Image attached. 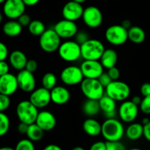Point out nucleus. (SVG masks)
I'll return each instance as SVG.
<instances>
[{"label":"nucleus","instance_id":"obj_1","mask_svg":"<svg viewBox=\"0 0 150 150\" xmlns=\"http://www.w3.org/2000/svg\"><path fill=\"white\" fill-rule=\"evenodd\" d=\"M125 133L124 125L116 118L107 119L102 124L101 134L106 142L120 141Z\"/></svg>","mask_w":150,"mask_h":150},{"label":"nucleus","instance_id":"obj_2","mask_svg":"<svg viewBox=\"0 0 150 150\" xmlns=\"http://www.w3.org/2000/svg\"><path fill=\"white\" fill-rule=\"evenodd\" d=\"M105 49L100 40L90 38L81 45V58L83 60H100Z\"/></svg>","mask_w":150,"mask_h":150},{"label":"nucleus","instance_id":"obj_3","mask_svg":"<svg viewBox=\"0 0 150 150\" xmlns=\"http://www.w3.org/2000/svg\"><path fill=\"white\" fill-rule=\"evenodd\" d=\"M81 90L87 99L99 100L105 95V87L96 79H83L81 83Z\"/></svg>","mask_w":150,"mask_h":150},{"label":"nucleus","instance_id":"obj_4","mask_svg":"<svg viewBox=\"0 0 150 150\" xmlns=\"http://www.w3.org/2000/svg\"><path fill=\"white\" fill-rule=\"evenodd\" d=\"M38 113V108L29 100L21 101L16 106V115L21 122L28 125L35 123Z\"/></svg>","mask_w":150,"mask_h":150},{"label":"nucleus","instance_id":"obj_5","mask_svg":"<svg viewBox=\"0 0 150 150\" xmlns=\"http://www.w3.org/2000/svg\"><path fill=\"white\" fill-rule=\"evenodd\" d=\"M58 53L60 58L67 62H74L81 58V45L75 40H67L61 43Z\"/></svg>","mask_w":150,"mask_h":150},{"label":"nucleus","instance_id":"obj_6","mask_svg":"<svg viewBox=\"0 0 150 150\" xmlns=\"http://www.w3.org/2000/svg\"><path fill=\"white\" fill-rule=\"evenodd\" d=\"M105 94L116 101H125L130 96V88L125 82L112 81L105 88Z\"/></svg>","mask_w":150,"mask_h":150},{"label":"nucleus","instance_id":"obj_7","mask_svg":"<svg viewBox=\"0 0 150 150\" xmlns=\"http://www.w3.org/2000/svg\"><path fill=\"white\" fill-rule=\"evenodd\" d=\"M39 45L41 49L46 53L58 51L61 45V38L53 29H48L40 36Z\"/></svg>","mask_w":150,"mask_h":150},{"label":"nucleus","instance_id":"obj_8","mask_svg":"<svg viewBox=\"0 0 150 150\" xmlns=\"http://www.w3.org/2000/svg\"><path fill=\"white\" fill-rule=\"evenodd\" d=\"M105 38L111 45H123L128 40V30L121 24L112 25L105 30Z\"/></svg>","mask_w":150,"mask_h":150},{"label":"nucleus","instance_id":"obj_9","mask_svg":"<svg viewBox=\"0 0 150 150\" xmlns=\"http://www.w3.org/2000/svg\"><path fill=\"white\" fill-rule=\"evenodd\" d=\"M60 79L67 86H75L81 84L84 77L80 67L70 65L63 69L60 74Z\"/></svg>","mask_w":150,"mask_h":150},{"label":"nucleus","instance_id":"obj_10","mask_svg":"<svg viewBox=\"0 0 150 150\" xmlns=\"http://www.w3.org/2000/svg\"><path fill=\"white\" fill-rule=\"evenodd\" d=\"M82 19L88 27L96 29L103 23V17L101 10L95 6H89L83 10Z\"/></svg>","mask_w":150,"mask_h":150},{"label":"nucleus","instance_id":"obj_11","mask_svg":"<svg viewBox=\"0 0 150 150\" xmlns=\"http://www.w3.org/2000/svg\"><path fill=\"white\" fill-rule=\"evenodd\" d=\"M26 7L23 0H6L3 5V13L7 18L16 20L25 13Z\"/></svg>","mask_w":150,"mask_h":150},{"label":"nucleus","instance_id":"obj_12","mask_svg":"<svg viewBox=\"0 0 150 150\" xmlns=\"http://www.w3.org/2000/svg\"><path fill=\"white\" fill-rule=\"evenodd\" d=\"M139 114V105L132 100H125L120 105L118 115L120 120L125 123H132L136 120Z\"/></svg>","mask_w":150,"mask_h":150},{"label":"nucleus","instance_id":"obj_13","mask_svg":"<svg viewBox=\"0 0 150 150\" xmlns=\"http://www.w3.org/2000/svg\"><path fill=\"white\" fill-rule=\"evenodd\" d=\"M80 67L84 79H98L104 72L100 60H83Z\"/></svg>","mask_w":150,"mask_h":150},{"label":"nucleus","instance_id":"obj_14","mask_svg":"<svg viewBox=\"0 0 150 150\" xmlns=\"http://www.w3.org/2000/svg\"><path fill=\"white\" fill-rule=\"evenodd\" d=\"M54 29L61 39H70L75 37L78 32V26L76 21L64 18L54 25Z\"/></svg>","mask_w":150,"mask_h":150},{"label":"nucleus","instance_id":"obj_15","mask_svg":"<svg viewBox=\"0 0 150 150\" xmlns=\"http://www.w3.org/2000/svg\"><path fill=\"white\" fill-rule=\"evenodd\" d=\"M29 100L38 108H45L51 102V90L45 89L43 86L35 89L31 92Z\"/></svg>","mask_w":150,"mask_h":150},{"label":"nucleus","instance_id":"obj_16","mask_svg":"<svg viewBox=\"0 0 150 150\" xmlns=\"http://www.w3.org/2000/svg\"><path fill=\"white\" fill-rule=\"evenodd\" d=\"M18 88L24 92H32L36 87V79L33 73L26 69L20 70L16 76Z\"/></svg>","mask_w":150,"mask_h":150},{"label":"nucleus","instance_id":"obj_17","mask_svg":"<svg viewBox=\"0 0 150 150\" xmlns=\"http://www.w3.org/2000/svg\"><path fill=\"white\" fill-rule=\"evenodd\" d=\"M83 10L84 9L81 4L71 0L64 4L62 10V14L64 19L76 21L82 18Z\"/></svg>","mask_w":150,"mask_h":150},{"label":"nucleus","instance_id":"obj_18","mask_svg":"<svg viewBox=\"0 0 150 150\" xmlns=\"http://www.w3.org/2000/svg\"><path fill=\"white\" fill-rule=\"evenodd\" d=\"M18 89L17 77L12 73H7L0 76V93L10 96Z\"/></svg>","mask_w":150,"mask_h":150},{"label":"nucleus","instance_id":"obj_19","mask_svg":"<svg viewBox=\"0 0 150 150\" xmlns=\"http://www.w3.org/2000/svg\"><path fill=\"white\" fill-rule=\"evenodd\" d=\"M35 123L44 131H50L55 127L57 119L54 114L48 111H42L38 113Z\"/></svg>","mask_w":150,"mask_h":150},{"label":"nucleus","instance_id":"obj_20","mask_svg":"<svg viewBox=\"0 0 150 150\" xmlns=\"http://www.w3.org/2000/svg\"><path fill=\"white\" fill-rule=\"evenodd\" d=\"M99 104L100 111L105 114L107 119L115 118L117 114V101L105 94L99 100Z\"/></svg>","mask_w":150,"mask_h":150},{"label":"nucleus","instance_id":"obj_21","mask_svg":"<svg viewBox=\"0 0 150 150\" xmlns=\"http://www.w3.org/2000/svg\"><path fill=\"white\" fill-rule=\"evenodd\" d=\"M51 101L59 105H62L68 103L70 99V92L66 87L56 86L51 90Z\"/></svg>","mask_w":150,"mask_h":150},{"label":"nucleus","instance_id":"obj_22","mask_svg":"<svg viewBox=\"0 0 150 150\" xmlns=\"http://www.w3.org/2000/svg\"><path fill=\"white\" fill-rule=\"evenodd\" d=\"M27 61L26 56L20 50H15L12 51L9 56V62L11 67L18 71L25 69Z\"/></svg>","mask_w":150,"mask_h":150},{"label":"nucleus","instance_id":"obj_23","mask_svg":"<svg viewBox=\"0 0 150 150\" xmlns=\"http://www.w3.org/2000/svg\"><path fill=\"white\" fill-rule=\"evenodd\" d=\"M83 130L89 136L95 137L101 134L102 125L92 117L86 119L83 123Z\"/></svg>","mask_w":150,"mask_h":150},{"label":"nucleus","instance_id":"obj_24","mask_svg":"<svg viewBox=\"0 0 150 150\" xmlns=\"http://www.w3.org/2000/svg\"><path fill=\"white\" fill-rule=\"evenodd\" d=\"M118 61V54L115 50L112 48H107L105 49L103 54L100 59V62L103 66L104 68L110 69L113 67H115Z\"/></svg>","mask_w":150,"mask_h":150},{"label":"nucleus","instance_id":"obj_25","mask_svg":"<svg viewBox=\"0 0 150 150\" xmlns=\"http://www.w3.org/2000/svg\"><path fill=\"white\" fill-rule=\"evenodd\" d=\"M23 26L18 21L10 20L6 22L2 27V31L6 36L15 38L20 35L22 32Z\"/></svg>","mask_w":150,"mask_h":150},{"label":"nucleus","instance_id":"obj_26","mask_svg":"<svg viewBox=\"0 0 150 150\" xmlns=\"http://www.w3.org/2000/svg\"><path fill=\"white\" fill-rule=\"evenodd\" d=\"M126 136L131 141H136L144 136V125L137 122H132L125 130Z\"/></svg>","mask_w":150,"mask_h":150},{"label":"nucleus","instance_id":"obj_27","mask_svg":"<svg viewBox=\"0 0 150 150\" xmlns=\"http://www.w3.org/2000/svg\"><path fill=\"white\" fill-rule=\"evenodd\" d=\"M82 111L83 114L89 117H95L100 111L99 100L87 99L82 105Z\"/></svg>","mask_w":150,"mask_h":150},{"label":"nucleus","instance_id":"obj_28","mask_svg":"<svg viewBox=\"0 0 150 150\" xmlns=\"http://www.w3.org/2000/svg\"><path fill=\"white\" fill-rule=\"evenodd\" d=\"M145 39H146V33L140 26H132L128 29V40L133 43H142Z\"/></svg>","mask_w":150,"mask_h":150},{"label":"nucleus","instance_id":"obj_29","mask_svg":"<svg viewBox=\"0 0 150 150\" xmlns=\"http://www.w3.org/2000/svg\"><path fill=\"white\" fill-rule=\"evenodd\" d=\"M44 130H42L36 123L29 125L26 132V136L32 142H39L43 137Z\"/></svg>","mask_w":150,"mask_h":150},{"label":"nucleus","instance_id":"obj_30","mask_svg":"<svg viewBox=\"0 0 150 150\" xmlns=\"http://www.w3.org/2000/svg\"><path fill=\"white\" fill-rule=\"evenodd\" d=\"M28 30L33 36L40 37L42 35V34H43L46 29L43 22L40 20H33L28 26Z\"/></svg>","mask_w":150,"mask_h":150},{"label":"nucleus","instance_id":"obj_31","mask_svg":"<svg viewBox=\"0 0 150 150\" xmlns=\"http://www.w3.org/2000/svg\"><path fill=\"white\" fill-rule=\"evenodd\" d=\"M57 78L54 73H46L42 78V86L48 90H51L57 86Z\"/></svg>","mask_w":150,"mask_h":150},{"label":"nucleus","instance_id":"obj_32","mask_svg":"<svg viewBox=\"0 0 150 150\" xmlns=\"http://www.w3.org/2000/svg\"><path fill=\"white\" fill-rule=\"evenodd\" d=\"M10 126V121L8 116L4 112H0V137L7 134Z\"/></svg>","mask_w":150,"mask_h":150},{"label":"nucleus","instance_id":"obj_33","mask_svg":"<svg viewBox=\"0 0 150 150\" xmlns=\"http://www.w3.org/2000/svg\"><path fill=\"white\" fill-rule=\"evenodd\" d=\"M15 150H35L33 142L28 139H22L16 144Z\"/></svg>","mask_w":150,"mask_h":150},{"label":"nucleus","instance_id":"obj_34","mask_svg":"<svg viewBox=\"0 0 150 150\" xmlns=\"http://www.w3.org/2000/svg\"><path fill=\"white\" fill-rule=\"evenodd\" d=\"M10 96L0 93V112H4L10 105Z\"/></svg>","mask_w":150,"mask_h":150},{"label":"nucleus","instance_id":"obj_35","mask_svg":"<svg viewBox=\"0 0 150 150\" xmlns=\"http://www.w3.org/2000/svg\"><path fill=\"white\" fill-rule=\"evenodd\" d=\"M74 38L76 39L75 41L77 42L81 45L84 43V42H86L88 40L90 39L89 34L86 32H85V31H79V32L78 31V32L75 35Z\"/></svg>","mask_w":150,"mask_h":150},{"label":"nucleus","instance_id":"obj_36","mask_svg":"<svg viewBox=\"0 0 150 150\" xmlns=\"http://www.w3.org/2000/svg\"><path fill=\"white\" fill-rule=\"evenodd\" d=\"M139 106L142 112L147 115L150 114V95L144 97Z\"/></svg>","mask_w":150,"mask_h":150},{"label":"nucleus","instance_id":"obj_37","mask_svg":"<svg viewBox=\"0 0 150 150\" xmlns=\"http://www.w3.org/2000/svg\"><path fill=\"white\" fill-rule=\"evenodd\" d=\"M106 150H126L125 146L120 141L106 142Z\"/></svg>","mask_w":150,"mask_h":150},{"label":"nucleus","instance_id":"obj_38","mask_svg":"<svg viewBox=\"0 0 150 150\" xmlns=\"http://www.w3.org/2000/svg\"><path fill=\"white\" fill-rule=\"evenodd\" d=\"M98 79L100 81V83L105 88L112 81V80H111V77H110L109 75L108 74V73H105V72H103Z\"/></svg>","mask_w":150,"mask_h":150},{"label":"nucleus","instance_id":"obj_39","mask_svg":"<svg viewBox=\"0 0 150 150\" xmlns=\"http://www.w3.org/2000/svg\"><path fill=\"white\" fill-rule=\"evenodd\" d=\"M108 74L109 75V76L111 77V80L112 81H117L118 80L120 76V71L117 67H113L111 68L108 69Z\"/></svg>","mask_w":150,"mask_h":150},{"label":"nucleus","instance_id":"obj_40","mask_svg":"<svg viewBox=\"0 0 150 150\" xmlns=\"http://www.w3.org/2000/svg\"><path fill=\"white\" fill-rule=\"evenodd\" d=\"M8 48L2 42H0V61H4L8 57Z\"/></svg>","mask_w":150,"mask_h":150},{"label":"nucleus","instance_id":"obj_41","mask_svg":"<svg viewBox=\"0 0 150 150\" xmlns=\"http://www.w3.org/2000/svg\"><path fill=\"white\" fill-rule=\"evenodd\" d=\"M18 21L20 23V24L22 26H28L30 22L32 21V20H31V18L29 15L23 13L18 18Z\"/></svg>","mask_w":150,"mask_h":150},{"label":"nucleus","instance_id":"obj_42","mask_svg":"<svg viewBox=\"0 0 150 150\" xmlns=\"http://www.w3.org/2000/svg\"><path fill=\"white\" fill-rule=\"evenodd\" d=\"M38 67V64L37 61H35V59H29L28 60L27 62H26V67H25V69L27 70L28 71L32 72V73H34L37 70Z\"/></svg>","mask_w":150,"mask_h":150},{"label":"nucleus","instance_id":"obj_43","mask_svg":"<svg viewBox=\"0 0 150 150\" xmlns=\"http://www.w3.org/2000/svg\"><path fill=\"white\" fill-rule=\"evenodd\" d=\"M89 150H106V144L103 142H97L92 144Z\"/></svg>","mask_w":150,"mask_h":150},{"label":"nucleus","instance_id":"obj_44","mask_svg":"<svg viewBox=\"0 0 150 150\" xmlns=\"http://www.w3.org/2000/svg\"><path fill=\"white\" fill-rule=\"evenodd\" d=\"M9 70H10V67H9V64L5 62V60L0 61V76L8 73Z\"/></svg>","mask_w":150,"mask_h":150},{"label":"nucleus","instance_id":"obj_45","mask_svg":"<svg viewBox=\"0 0 150 150\" xmlns=\"http://www.w3.org/2000/svg\"><path fill=\"white\" fill-rule=\"evenodd\" d=\"M141 93L144 97L150 95V83H144L141 86Z\"/></svg>","mask_w":150,"mask_h":150},{"label":"nucleus","instance_id":"obj_46","mask_svg":"<svg viewBox=\"0 0 150 150\" xmlns=\"http://www.w3.org/2000/svg\"><path fill=\"white\" fill-rule=\"evenodd\" d=\"M29 125L26 124V123L20 122L18 125V131L20 133H21V134H26Z\"/></svg>","mask_w":150,"mask_h":150},{"label":"nucleus","instance_id":"obj_47","mask_svg":"<svg viewBox=\"0 0 150 150\" xmlns=\"http://www.w3.org/2000/svg\"><path fill=\"white\" fill-rule=\"evenodd\" d=\"M144 136L148 142H150V121L147 124L144 125Z\"/></svg>","mask_w":150,"mask_h":150},{"label":"nucleus","instance_id":"obj_48","mask_svg":"<svg viewBox=\"0 0 150 150\" xmlns=\"http://www.w3.org/2000/svg\"><path fill=\"white\" fill-rule=\"evenodd\" d=\"M40 0H23V3L26 6H29V7H32L38 4Z\"/></svg>","mask_w":150,"mask_h":150},{"label":"nucleus","instance_id":"obj_49","mask_svg":"<svg viewBox=\"0 0 150 150\" xmlns=\"http://www.w3.org/2000/svg\"><path fill=\"white\" fill-rule=\"evenodd\" d=\"M43 150H63L57 144H48L45 146Z\"/></svg>","mask_w":150,"mask_h":150},{"label":"nucleus","instance_id":"obj_50","mask_svg":"<svg viewBox=\"0 0 150 150\" xmlns=\"http://www.w3.org/2000/svg\"><path fill=\"white\" fill-rule=\"evenodd\" d=\"M121 25L123 26V27H125V29H127V30H128V29H130V28L132 26H131V22H130V21L127 20V19L123 21L122 22Z\"/></svg>","mask_w":150,"mask_h":150},{"label":"nucleus","instance_id":"obj_51","mask_svg":"<svg viewBox=\"0 0 150 150\" xmlns=\"http://www.w3.org/2000/svg\"><path fill=\"white\" fill-rule=\"evenodd\" d=\"M131 100L133 101L135 104H136L137 105H139L141 104V103H142V99L139 96H134L133 97Z\"/></svg>","mask_w":150,"mask_h":150},{"label":"nucleus","instance_id":"obj_52","mask_svg":"<svg viewBox=\"0 0 150 150\" xmlns=\"http://www.w3.org/2000/svg\"><path fill=\"white\" fill-rule=\"evenodd\" d=\"M149 121H150V120L149 118H147V117H145V118H144L143 120H142V125H144L147 124Z\"/></svg>","mask_w":150,"mask_h":150},{"label":"nucleus","instance_id":"obj_53","mask_svg":"<svg viewBox=\"0 0 150 150\" xmlns=\"http://www.w3.org/2000/svg\"><path fill=\"white\" fill-rule=\"evenodd\" d=\"M0 150H15V149H13L11 147H9V146H4V147H1Z\"/></svg>","mask_w":150,"mask_h":150},{"label":"nucleus","instance_id":"obj_54","mask_svg":"<svg viewBox=\"0 0 150 150\" xmlns=\"http://www.w3.org/2000/svg\"><path fill=\"white\" fill-rule=\"evenodd\" d=\"M72 150H85L83 149V147H81V146H76V147L73 148Z\"/></svg>","mask_w":150,"mask_h":150},{"label":"nucleus","instance_id":"obj_55","mask_svg":"<svg viewBox=\"0 0 150 150\" xmlns=\"http://www.w3.org/2000/svg\"><path fill=\"white\" fill-rule=\"evenodd\" d=\"M73 1H76V2H79V3H80V4H82V3L85 2L86 0H73Z\"/></svg>","mask_w":150,"mask_h":150},{"label":"nucleus","instance_id":"obj_56","mask_svg":"<svg viewBox=\"0 0 150 150\" xmlns=\"http://www.w3.org/2000/svg\"><path fill=\"white\" fill-rule=\"evenodd\" d=\"M1 21H2V15H1V13L0 12V23H1Z\"/></svg>","mask_w":150,"mask_h":150},{"label":"nucleus","instance_id":"obj_57","mask_svg":"<svg viewBox=\"0 0 150 150\" xmlns=\"http://www.w3.org/2000/svg\"><path fill=\"white\" fill-rule=\"evenodd\" d=\"M129 150H142V149H139V148H133V149H129Z\"/></svg>","mask_w":150,"mask_h":150},{"label":"nucleus","instance_id":"obj_58","mask_svg":"<svg viewBox=\"0 0 150 150\" xmlns=\"http://www.w3.org/2000/svg\"><path fill=\"white\" fill-rule=\"evenodd\" d=\"M6 0H0V4H4V1H5Z\"/></svg>","mask_w":150,"mask_h":150}]
</instances>
